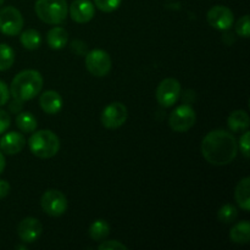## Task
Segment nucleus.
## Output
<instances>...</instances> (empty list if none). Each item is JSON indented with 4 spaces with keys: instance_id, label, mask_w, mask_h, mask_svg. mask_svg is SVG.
Here are the masks:
<instances>
[{
    "instance_id": "obj_1",
    "label": "nucleus",
    "mask_w": 250,
    "mask_h": 250,
    "mask_svg": "<svg viewBox=\"0 0 250 250\" xmlns=\"http://www.w3.org/2000/svg\"><path fill=\"white\" fill-rule=\"evenodd\" d=\"M238 153V143L233 134L225 129L209 132L202 142V154L205 160L215 166L231 164Z\"/></svg>"
},
{
    "instance_id": "obj_2",
    "label": "nucleus",
    "mask_w": 250,
    "mask_h": 250,
    "mask_svg": "<svg viewBox=\"0 0 250 250\" xmlns=\"http://www.w3.org/2000/svg\"><path fill=\"white\" fill-rule=\"evenodd\" d=\"M43 77L36 70H24L17 73L10 85V94L19 102H28L41 93Z\"/></svg>"
},
{
    "instance_id": "obj_3",
    "label": "nucleus",
    "mask_w": 250,
    "mask_h": 250,
    "mask_svg": "<svg viewBox=\"0 0 250 250\" xmlns=\"http://www.w3.org/2000/svg\"><path fill=\"white\" fill-rule=\"evenodd\" d=\"M29 150L41 159H50L59 153L60 139L50 129L37 131L28 139Z\"/></svg>"
},
{
    "instance_id": "obj_4",
    "label": "nucleus",
    "mask_w": 250,
    "mask_h": 250,
    "mask_svg": "<svg viewBox=\"0 0 250 250\" xmlns=\"http://www.w3.org/2000/svg\"><path fill=\"white\" fill-rule=\"evenodd\" d=\"M34 10L39 19L48 24H61L67 17L66 0H37Z\"/></svg>"
},
{
    "instance_id": "obj_5",
    "label": "nucleus",
    "mask_w": 250,
    "mask_h": 250,
    "mask_svg": "<svg viewBox=\"0 0 250 250\" xmlns=\"http://www.w3.org/2000/svg\"><path fill=\"white\" fill-rule=\"evenodd\" d=\"M195 121H197V115L194 109L189 105H180L171 112L168 117V125L172 131L180 133L189 131L194 126Z\"/></svg>"
},
{
    "instance_id": "obj_6",
    "label": "nucleus",
    "mask_w": 250,
    "mask_h": 250,
    "mask_svg": "<svg viewBox=\"0 0 250 250\" xmlns=\"http://www.w3.org/2000/svg\"><path fill=\"white\" fill-rule=\"evenodd\" d=\"M85 67L95 77H104L111 71V58L105 50L94 49L85 55Z\"/></svg>"
},
{
    "instance_id": "obj_7",
    "label": "nucleus",
    "mask_w": 250,
    "mask_h": 250,
    "mask_svg": "<svg viewBox=\"0 0 250 250\" xmlns=\"http://www.w3.org/2000/svg\"><path fill=\"white\" fill-rule=\"evenodd\" d=\"M23 28V16L14 6H6L0 10V32L5 36H16Z\"/></svg>"
},
{
    "instance_id": "obj_8",
    "label": "nucleus",
    "mask_w": 250,
    "mask_h": 250,
    "mask_svg": "<svg viewBox=\"0 0 250 250\" xmlns=\"http://www.w3.org/2000/svg\"><path fill=\"white\" fill-rule=\"evenodd\" d=\"M42 209L49 216H61L67 210V199L65 194L58 189H49L42 195Z\"/></svg>"
},
{
    "instance_id": "obj_9",
    "label": "nucleus",
    "mask_w": 250,
    "mask_h": 250,
    "mask_svg": "<svg viewBox=\"0 0 250 250\" xmlns=\"http://www.w3.org/2000/svg\"><path fill=\"white\" fill-rule=\"evenodd\" d=\"M180 82L176 78H165L156 88V99L164 107H170L177 103L181 97Z\"/></svg>"
},
{
    "instance_id": "obj_10",
    "label": "nucleus",
    "mask_w": 250,
    "mask_h": 250,
    "mask_svg": "<svg viewBox=\"0 0 250 250\" xmlns=\"http://www.w3.org/2000/svg\"><path fill=\"white\" fill-rule=\"evenodd\" d=\"M127 116H128V111L122 103H111L103 110L102 124L103 126L109 129L119 128V127L124 126Z\"/></svg>"
},
{
    "instance_id": "obj_11",
    "label": "nucleus",
    "mask_w": 250,
    "mask_h": 250,
    "mask_svg": "<svg viewBox=\"0 0 250 250\" xmlns=\"http://www.w3.org/2000/svg\"><path fill=\"white\" fill-rule=\"evenodd\" d=\"M207 19L210 26L214 27L215 29H219V31H227V29H229L234 21L233 12L231 11V9L224 6V5L212 6L208 11Z\"/></svg>"
},
{
    "instance_id": "obj_12",
    "label": "nucleus",
    "mask_w": 250,
    "mask_h": 250,
    "mask_svg": "<svg viewBox=\"0 0 250 250\" xmlns=\"http://www.w3.org/2000/svg\"><path fill=\"white\" fill-rule=\"evenodd\" d=\"M43 232V225L36 217H26L17 226V234L24 243H33Z\"/></svg>"
},
{
    "instance_id": "obj_13",
    "label": "nucleus",
    "mask_w": 250,
    "mask_h": 250,
    "mask_svg": "<svg viewBox=\"0 0 250 250\" xmlns=\"http://www.w3.org/2000/svg\"><path fill=\"white\" fill-rule=\"evenodd\" d=\"M94 15V4L90 0H75L70 6L71 19L77 23H87Z\"/></svg>"
},
{
    "instance_id": "obj_14",
    "label": "nucleus",
    "mask_w": 250,
    "mask_h": 250,
    "mask_svg": "<svg viewBox=\"0 0 250 250\" xmlns=\"http://www.w3.org/2000/svg\"><path fill=\"white\" fill-rule=\"evenodd\" d=\"M26 146V139L23 134L19 132H9L0 139V149L7 155H15L23 150Z\"/></svg>"
},
{
    "instance_id": "obj_15",
    "label": "nucleus",
    "mask_w": 250,
    "mask_h": 250,
    "mask_svg": "<svg viewBox=\"0 0 250 250\" xmlns=\"http://www.w3.org/2000/svg\"><path fill=\"white\" fill-rule=\"evenodd\" d=\"M42 110L48 115H55L62 109V97L55 90H45L39 98Z\"/></svg>"
},
{
    "instance_id": "obj_16",
    "label": "nucleus",
    "mask_w": 250,
    "mask_h": 250,
    "mask_svg": "<svg viewBox=\"0 0 250 250\" xmlns=\"http://www.w3.org/2000/svg\"><path fill=\"white\" fill-rule=\"evenodd\" d=\"M234 198L237 204L243 209L244 211L250 210V178L244 177L237 185L234 190Z\"/></svg>"
},
{
    "instance_id": "obj_17",
    "label": "nucleus",
    "mask_w": 250,
    "mask_h": 250,
    "mask_svg": "<svg viewBox=\"0 0 250 250\" xmlns=\"http://www.w3.org/2000/svg\"><path fill=\"white\" fill-rule=\"evenodd\" d=\"M229 129L234 133L247 131L249 128V115L244 110H236L227 119Z\"/></svg>"
},
{
    "instance_id": "obj_18",
    "label": "nucleus",
    "mask_w": 250,
    "mask_h": 250,
    "mask_svg": "<svg viewBox=\"0 0 250 250\" xmlns=\"http://www.w3.org/2000/svg\"><path fill=\"white\" fill-rule=\"evenodd\" d=\"M67 32L62 27H54L46 34V43L54 50H60L67 44Z\"/></svg>"
},
{
    "instance_id": "obj_19",
    "label": "nucleus",
    "mask_w": 250,
    "mask_h": 250,
    "mask_svg": "<svg viewBox=\"0 0 250 250\" xmlns=\"http://www.w3.org/2000/svg\"><path fill=\"white\" fill-rule=\"evenodd\" d=\"M229 238L233 243L247 244L250 241V224L249 221H241L232 227Z\"/></svg>"
},
{
    "instance_id": "obj_20",
    "label": "nucleus",
    "mask_w": 250,
    "mask_h": 250,
    "mask_svg": "<svg viewBox=\"0 0 250 250\" xmlns=\"http://www.w3.org/2000/svg\"><path fill=\"white\" fill-rule=\"evenodd\" d=\"M42 36L36 29H26L20 36V42L28 50H36L42 45Z\"/></svg>"
},
{
    "instance_id": "obj_21",
    "label": "nucleus",
    "mask_w": 250,
    "mask_h": 250,
    "mask_svg": "<svg viewBox=\"0 0 250 250\" xmlns=\"http://www.w3.org/2000/svg\"><path fill=\"white\" fill-rule=\"evenodd\" d=\"M110 225L105 220H97L89 227V236L93 241L102 242L109 236Z\"/></svg>"
},
{
    "instance_id": "obj_22",
    "label": "nucleus",
    "mask_w": 250,
    "mask_h": 250,
    "mask_svg": "<svg viewBox=\"0 0 250 250\" xmlns=\"http://www.w3.org/2000/svg\"><path fill=\"white\" fill-rule=\"evenodd\" d=\"M37 120L31 112H19L16 116V126L23 133H33L37 128Z\"/></svg>"
},
{
    "instance_id": "obj_23",
    "label": "nucleus",
    "mask_w": 250,
    "mask_h": 250,
    "mask_svg": "<svg viewBox=\"0 0 250 250\" xmlns=\"http://www.w3.org/2000/svg\"><path fill=\"white\" fill-rule=\"evenodd\" d=\"M15 51L7 44H0V71H6L14 65Z\"/></svg>"
},
{
    "instance_id": "obj_24",
    "label": "nucleus",
    "mask_w": 250,
    "mask_h": 250,
    "mask_svg": "<svg viewBox=\"0 0 250 250\" xmlns=\"http://www.w3.org/2000/svg\"><path fill=\"white\" fill-rule=\"evenodd\" d=\"M237 216H238L237 208L232 204H225L217 212V219L224 224H232L236 221Z\"/></svg>"
},
{
    "instance_id": "obj_25",
    "label": "nucleus",
    "mask_w": 250,
    "mask_h": 250,
    "mask_svg": "<svg viewBox=\"0 0 250 250\" xmlns=\"http://www.w3.org/2000/svg\"><path fill=\"white\" fill-rule=\"evenodd\" d=\"M122 0H94V4L100 11L112 12L119 9Z\"/></svg>"
},
{
    "instance_id": "obj_26",
    "label": "nucleus",
    "mask_w": 250,
    "mask_h": 250,
    "mask_svg": "<svg viewBox=\"0 0 250 250\" xmlns=\"http://www.w3.org/2000/svg\"><path fill=\"white\" fill-rule=\"evenodd\" d=\"M236 32L238 36L243 37V38H249L250 36V22L248 15H244L242 19L238 20L236 24Z\"/></svg>"
},
{
    "instance_id": "obj_27",
    "label": "nucleus",
    "mask_w": 250,
    "mask_h": 250,
    "mask_svg": "<svg viewBox=\"0 0 250 250\" xmlns=\"http://www.w3.org/2000/svg\"><path fill=\"white\" fill-rule=\"evenodd\" d=\"M99 250H127L126 246L119 241H102V243L98 247Z\"/></svg>"
},
{
    "instance_id": "obj_28",
    "label": "nucleus",
    "mask_w": 250,
    "mask_h": 250,
    "mask_svg": "<svg viewBox=\"0 0 250 250\" xmlns=\"http://www.w3.org/2000/svg\"><path fill=\"white\" fill-rule=\"evenodd\" d=\"M249 137L250 132L246 131L239 139V148H241V151L246 158H249Z\"/></svg>"
},
{
    "instance_id": "obj_29",
    "label": "nucleus",
    "mask_w": 250,
    "mask_h": 250,
    "mask_svg": "<svg viewBox=\"0 0 250 250\" xmlns=\"http://www.w3.org/2000/svg\"><path fill=\"white\" fill-rule=\"evenodd\" d=\"M10 97H11V94H10L9 87L6 85V83L0 81V106L6 105V103L9 102Z\"/></svg>"
},
{
    "instance_id": "obj_30",
    "label": "nucleus",
    "mask_w": 250,
    "mask_h": 250,
    "mask_svg": "<svg viewBox=\"0 0 250 250\" xmlns=\"http://www.w3.org/2000/svg\"><path fill=\"white\" fill-rule=\"evenodd\" d=\"M10 122H11L10 115L5 110L0 109V134L6 132V129L10 127Z\"/></svg>"
},
{
    "instance_id": "obj_31",
    "label": "nucleus",
    "mask_w": 250,
    "mask_h": 250,
    "mask_svg": "<svg viewBox=\"0 0 250 250\" xmlns=\"http://www.w3.org/2000/svg\"><path fill=\"white\" fill-rule=\"evenodd\" d=\"M10 193V185L9 182L4 180H0V199L7 197Z\"/></svg>"
},
{
    "instance_id": "obj_32",
    "label": "nucleus",
    "mask_w": 250,
    "mask_h": 250,
    "mask_svg": "<svg viewBox=\"0 0 250 250\" xmlns=\"http://www.w3.org/2000/svg\"><path fill=\"white\" fill-rule=\"evenodd\" d=\"M22 109V102H19V100L14 99V102L10 104V111L14 112V114H19Z\"/></svg>"
},
{
    "instance_id": "obj_33",
    "label": "nucleus",
    "mask_w": 250,
    "mask_h": 250,
    "mask_svg": "<svg viewBox=\"0 0 250 250\" xmlns=\"http://www.w3.org/2000/svg\"><path fill=\"white\" fill-rule=\"evenodd\" d=\"M5 168V158H4V154L0 153V175H1V172L4 171Z\"/></svg>"
},
{
    "instance_id": "obj_34",
    "label": "nucleus",
    "mask_w": 250,
    "mask_h": 250,
    "mask_svg": "<svg viewBox=\"0 0 250 250\" xmlns=\"http://www.w3.org/2000/svg\"><path fill=\"white\" fill-rule=\"evenodd\" d=\"M2 4H4V0H0V6H1Z\"/></svg>"
}]
</instances>
